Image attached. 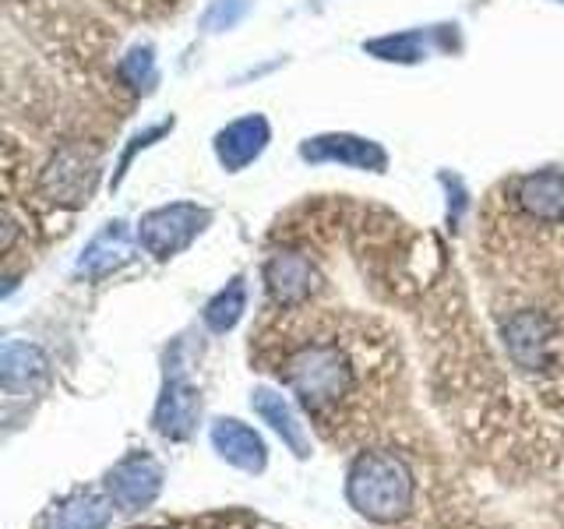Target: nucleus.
<instances>
[{"label":"nucleus","instance_id":"3","mask_svg":"<svg viewBox=\"0 0 564 529\" xmlns=\"http://www.w3.org/2000/svg\"><path fill=\"white\" fill-rule=\"evenodd\" d=\"M208 223V208H198L191 202H176L166 208H155L141 219L138 237L145 244V251L155 258H170L202 234Z\"/></svg>","mask_w":564,"mask_h":529},{"label":"nucleus","instance_id":"6","mask_svg":"<svg viewBox=\"0 0 564 529\" xmlns=\"http://www.w3.org/2000/svg\"><path fill=\"white\" fill-rule=\"evenodd\" d=\"M269 138H272V128L264 117H258V114L240 117L229 123L226 131L216 134V159L229 173H237L247 163H254V159L264 152V145H269Z\"/></svg>","mask_w":564,"mask_h":529},{"label":"nucleus","instance_id":"7","mask_svg":"<svg viewBox=\"0 0 564 529\" xmlns=\"http://www.w3.org/2000/svg\"><path fill=\"white\" fill-rule=\"evenodd\" d=\"M516 198H519L522 212H529L533 219L561 223L564 219V173L543 170V173L522 176Z\"/></svg>","mask_w":564,"mask_h":529},{"label":"nucleus","instance_id":"4","mask_svg":"<svg viewBox=\"0 0 564 529\" xmlns=\"http://www.w3.org/2000/svg\"><path fill=\"white\" fill-rule=\"evenodd\" d=\"M300 155L311 163H343L352 170H375L381 173L388 166V155L378 141H367L357 134H322L300 145Z\"/></svg>","mask_w":564,"mask_h":529},{"label":"nucleus","instance_id":"8","mask_svg":"<svg viewBox=\"0 0 564 529\" xmlns=\"http://www.w3.org/2000/svg\"><path fill=\"white\" fill-rule=\"evenodd\" d=\"M131 258V234H128V223H110L102 229V234L85 247V255L78 261L82 272H93V276H102V272H113L120 269L123 261Z\"/></svg>","mask_w":564,"mask_h":529},{"label":"nucleus","instance_id":"13","mask_svg":"<svg viewBox=\"0 0 564 529\" xmlns=\"http://www.w3.org/2000/svg\"><path fill=\"white\" fill-rule=\"evenodd\" d=\"M557 4H564V0H557Z\"/></svg>","mask_w":564,"mask_h":529},{"label":"nucleus","instance_id":"9","mask_svg":"<svg viewBox=\"0 0 564 529\" xmlns=\"http://www.w3.org/2000/svg\"><path fill=\"white\" fill-rule=\"evenodd\" d=\"M120 78H123V85L131 88V93H152L155 88V82H159V71H155V53H152V46H134V50H128V57L120 61Z\"/></svg>","mask_w":564,"mask_h":529},{"label":"nucleus","instance_id":"5","mask_svg":"<svg viewBox=\"0 0 564 529\" xmlns=\"http://www.w3.org/2000/svg\"><path fill=\"white\" fill-rule=\"evenodd\" d=\"M264 282H269V290L279 304L296 307V304H304V300H311V293L322 287V276H317L311 258L282 251L264 264Z\"/></svg>","mask_w":564,"mask_h":529},{"label":"nucleus","instance_id":"1","mask_svg":"<svg viewBox=\"0 0 564 529\" xmlns=\"http://www.w3.org/2000/svg\"><path fill=\"white\" fill-rule=\"evenodd\" d=\"M370 364V343L360 332H346L343 322L322 317L307 335L282 339L275 353V375L314 417L317 431L328 441L364 434V423L375 410L364 378Z\"/></svg>","mask_w":564,"mask_h":529},{"label":"nucleus","instance_id":"2","mask_svg":"<svg viewBox=\"0 0 564 529\" xmlns=\"http://www.w3.org/2000/svg\"><path fill=\"white\" fill-rule=\"evenodd\" d=\"M99 184V152L93 145H64L57 155L50 159L40 191L50 202H57L64 208H78L93 198V191Z\"/></svg>","mask_w":564,"mask_h":529},{"label":"nucleus","instance_id":"11","mask_svg":"<svg viewBox=\"0 0 564 529\" xmlns=\"http://www.w3.org/2000/svg\"><path fill=\"white\" fill-rule=\"evenodd\" d=\"M240 311H243V282L237 279L234 287L223 290L216 300H212L208 311H205V317H208V325H212V328H219V332H223V328H229V325L237 322Z\"/></svg>","mask_w":564,"mask_h":529},{"label":"nucleus","instance_id":"10","mask_svg":"<svg viewBox=\"0 0 564 529\" xmlns=\"http://www.w3.org/2000/svg\"><path fill=\"white\" fill-rule=\"evenodd\" d=\"M370 53H378L384 61H420L427 57V43H423V32H410V35H388V40L370 43Z\"/></svg>","mask_w":564,"mask_h":529},{"label":"nucleus","instance_id":"12","mask_svg":"<svg viewBox=\"0 0 564 529\" xmlns=\"http://www.w3.org/2000/svg\"><path fill=\"white\" fill-rule=\"evenodd\" d=\"M251 11V0H212V8L202 18L205 32H226L243 22V14Z\"/></svg>","mask_w":564,"mask_h":529}]
</instances>
